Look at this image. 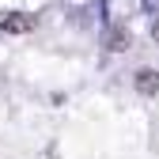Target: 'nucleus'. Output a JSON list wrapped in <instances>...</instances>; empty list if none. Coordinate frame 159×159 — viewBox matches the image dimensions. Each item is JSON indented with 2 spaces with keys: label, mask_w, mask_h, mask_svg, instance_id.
Masks as SVG:
<instances>
[{
  "label": "nucleus",
  "mask_w": 159,
  "mask_h": 159,
  "mask_svg": "<svg viewBox=\"0 0 159 159\" xmlns=\"http://www.w3.org/2000/svg\"><path fill=\"white\" fill-rule=\"evenodd\" d=\"M34 27V19L23 15V11H8V15H0V30H30Z\"/></svg>",
  "instance_id": "obj_1"
},
{
  "label": "nucleus",
  "mask_w": 159,
  "mask_h": 159,
  "mask_svg": "<svg viewBox=\"0 0 159 159\" xmlns=\"http://www.w3.org/2000/svg\"><path fill=\"white\" fill-rule=\"evenodd\" d=\"M136 87H140V91H159V76L155 72H140V76H136Z\"/></svg>",
  "instance_id": "obj_2"
}]
</instances>
